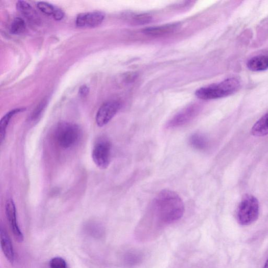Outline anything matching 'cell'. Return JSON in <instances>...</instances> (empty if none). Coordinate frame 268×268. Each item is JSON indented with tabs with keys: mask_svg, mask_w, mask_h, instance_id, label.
<instances>
[{
	"mask_svg": "<svg viewBox=\"0 0 268 268\" xmlns=\"http://www.w3.org/2000/svg\"><path fill=\"white\" fill-rule=\"evenodd\" d=\"M263 268H268V259L266 261Z\"/></svg>",
	"mask_w": 268,
	"mask_h": 268,
	"instance_id": "obj_26",
	"label": "cell"
},
{
	"mask_svg": "<svg viewBox=\"0 0 268 268\" xmlns=\"http://www.w3.org/2000/svg\"><path fill=\"white\" fill-rule=\"evenodd\" d=\"M47 102L48 100L46 99L43 100L39 104L37 105V106L32 113L31 116V120L32 121L37 120L41 116L42 113L47 105Z\"/></svg>",
	"mask_w": 268,
	"mask_h": 268,
	"instance_id": "obj_21",
	"label": "cell"
},
{
	"mask_svg": "<svg viewBox=\"0 0 268 268\" xmlns=\"http://www.w3.org/2000/svg\"><path fill=\"white\" fill-rule=\"evenodd\" d=\"M57 21H61L65 16V13L61 9L56 8L55 12L52 16Z\"/></svg>",
	"mask_w": 268,
	"mask_h": 268,
	"instance_id": "obj_24",
	"label": "cell"
},
{
	"mask_svg": "<svg viewBox=\"0 0 268 268\" xmlns=\"http://www.w3.org/2000/svg\"><path fill=\"white\" fill-rule=\"evenodd\" d=\"M89 92V88L86 85L82 86L79 90V93L81 97H85L87 96Z\"/></svg>",
	"mask_w": 268,
	"mask_h": 268,
	"instance_id": "obj_25",
	"label": "cell"
},
{
	"mask_svg": "<svg viewBox=\"0 0 268 268\" xmlns=\"http://www.w3.org/2000/svg\"><path fill=\"white\" fill-rule=\"evenodd\" d=\"M179 23H172L159 26L148 28L144 29L143 33L152 37H159L174 33L179 29Z\"/></svg>",
	"mask_w": 268,
	"mask_h": 268,
	"instance_id": "obj_11",
	"label": "cell"
},
{
	"mask_svg": "<svg viewBox=\"0 0 268 268\" xmlns=\"http://www.w3.org/2000/svg\"><path fill=\"white\" fill-rule=\"evenodd\" d=\"M240 86V83L237 78H229L220 83L201 88L196 91V95L201 100L218 99L234 94Z\"/></svg>",
	"mask_w": 268,
	"mask_h": 268,
	"instance_id": "obj_2",
	"label": "cell"
},
{
	"mask_svg": "<svg viewBox=\"0 0 268 268\" xmlns=\"http://www.w3.org/2000/svg\"><path fill=\"white\" fill-rule=\"evenodd\" d=\"M200 111L199 104H194L187 106L178 113L167 123V128H174L182 126L194 120Z\"/></svg>",
	"mask_w": 268,
	"mask_h": 268,
	"instance_id": "obj_6",
	"label": "cell"
},
{
	"mask_svg": "<svg viewBox=\"0 0 268 268\" xmlns=\"http://www.w3.org/2000/svg\"><path fill=\"white\" fill-rule=\"evenodd\" d=\"M50 268H68L65 260L60 257L52 258L49 262Z\"/></svg>",
	"mask_w": 268,
	"mask_h": 268,
	"instance_id": "obj_22",
	"label": "cell"
},
{
	"mask_svg": "<svg viewBox=\"0 0 268 268\" xmlns=\"http://www.w3.org/2000/svg\"><path fill=\"white\" fill-rule=\"evenodd\" d=\"M121 103L116 100H111L103 104L96 115V123L99 127L106 125L117 114L121 108Z\"/></svg>",
	"mask_w": 268,
	"mask_h": 268,
	"instance_id": "obj_7",
	"label": "cell"
},
{
	"mask_svg": "<svg viewBox=\"0 0 268 268\" xmlns=\"http://www.w3.org/2000/svg\"><path fill=\"white\" fill-rule=\"evenodd\" d=\"M112 145L105 139H100L94 145L92 157L95 165L102 169H106L111 159Z\"/></svg>",
	"mask_w": 268,
	"mask_h": 268,
	"instance_id": "obj_5",
	"label": "cell"
},
{
	"mask_svg": "<svg viewBox=\"0 0 268 268\" xmlns=\"http://www.w3.org/2000/svg\"><path fill=\"white\" fill-rule=\"evenodd\" d=\"M84 231L91 237L99 239L105 235V229L103 226L97 222H89L84 226Z\"/></svg>",
	"mask_w": 268,
	"mask_h": 268,
	"instance_id": "obj_13",
	"label": "cell"
},
{
	"mask_svg": "<svg viewBox=\"0 0 268 268\" xmlns=\"http://www.w3.org/2000/svg\"><path fill=\"white\" fill-rule=\"evenodd\" d=\"M131 22L136 24H145L149 23L152 20L151 16L146 14L132 16Z\"/></svg>",
	"mask_w": 268,
	"mask_h": 268,
	"instance_id": "obj_19",
	"label": "cell"
},
{
	"mask_svg": "<svg viewBox=\"0 0 268 268\" xmlns=\"http://www.w3.org/2000/svg\"><path fill=\"white\" fill-rule=\"evenodd\" d=\"M189 142L194 148L200 150L205 149L208 145L207 139L200 133H195L191 136Z\"/></svg>",
	"mask_w": 268,
	"mask_h": 268,
	"instance_id": "obj_17",
	"label": "cell"
},
{
	"mask_svg": "<svg viewBox=\"0 0 268 268\" xmlns=\"http://www.w3.org/2000/svg\"><path fill=\"white\" fill-rule=\"evenodd\" d=\"M104 17V14L101 12L83 13L76 17L75 23L79 28L96 27L103 22Z\"/></svg>",
	"mask_w": 268,
	"mask_h": 268,
	"instance_id": "obj_9",
	"label": "cell"
},
{
	"mask_svg": "<svg viewBox=\"0 0 268 268\" xmlns=\"http://www.w3.org/2000/svg\"><path fill=\"white\" fill-rule=\"evenodd\" d=\"M1 236V246L2 251L6 258L11 263H13L15 260V253L11 239L4 226L1 225L0 229Z\"/></svg>",
	"mask_w": 268,
	"mask_h": 268,
	"instance_id": "obj_10",
	"label": "cell"
},
{
	"mask_svg": "<svg viewBox=\"0 0 268 268\" xmlns=\"http://www.w3.org/2000/svg\"><path fill=\"white\" fill-rule=\"evenodd\" d=\"M37 7L41 12L48 15L53 16L56 7H54L52 5L45 3V2H40L37 5Z\"/></svg>",
	"mask_w": 268,
	"mask_h": 268,
	"instance_id": "obj_20",
	"label": "cell"
},
{
	"mask_svg": "<svg viewBox=\"0 0 268 268\" xmlns=\"http://www.w3.org/2000/svg\"><path fill=\"white\" fill-rule=\"evenodd\" d=\"M144 256L140 252L129 251L124 256V264L129 267L136 266L140 264L143 261Z\"/></svg>",
	"mask_w": 268,
	"mask_h": 268,
	"instance_id": "obj_16",
	"label": "cell"
},
{
	"mask_svg": "<svg viewBox=\"0 0 268 268\" xmlns=\"http://www.w3.org/2000/svg\"><path fill=\"white\" fill-rule=\"evenodd\" d=\"M26 29V23L20 17H16L13 20L11 26V32L13 34H20Z\"/></svg>",
	"mask_w": 268,
	"mask_h": 268,
	"instance_id": "obj_18",
	"label": "cell"
},
{
	"mask_svg": "<svg viewBox=\"0 0 268 268\" xmlns=\"http://www.w3.org/2000/svg\"><path fill=\"white\" fill-rule=\"evenodd\" d=\"M249 69L253 71H262L268 69V56L259 55L253 57L247 64Z\"/></svg>",
	"mask_w": 268,
	"mask_h": 268,
	"instance_id": "obj_12",
	"label": "cell"
},
{
	"mask_svg": "<svg viewBox=\"0 0 268 268\" xmlns=\"http://www.w3.org/2000/svg\"><path fill=\"white\" fill-rule=\"evenodd\" d=\"M25 109L23 108L15 109L7 113L2 118L1 122H0V139H1L2 143L5 140L7 128L11 119L15 114L22 112Z\"/></svg>",
	"mask_w": 268,
	"mask_h": 268,
	"instance_id": "obj_15",
	"label": "cell"
},
{
	"mask_svg": "<svg viewBox=\"0 0 268 268\" xmlns=\"http://www.w3.org/2000/svg\"><path fill=\"white\" fill-rule=\"evenodd\" d=\"M82 131L75 124L63 122L57 126L55 130L56 143L63 149H70L77 145L81 140Z\"/></svg>",
	"mask_w": 268,
	"mask_h": 268,
	"instance_id": "obj_3",
	"label": "cell"
},
{
	"mask_svg": "<svg viewBox=\"0 0 268 268\" xmlns=\"http://www.w3.org/2000/svg\"><path fill=\"white\" fill-rule=\"evenodd\" d=\"M251 132L253 136L257 137L268 135V112L255 124Z\"/></svg>",
	"mask_w": 268,
	"mask_h": 268,
	"instance_id": "obj_14",
	"label": "cell"
},
{
	"mask_svg": "<svg viewBox=\"0 0 268 268\" xmlns=\"http://www.w3.org/2000/svg\"><path fill=\"white\" fill-rule=\"evenodd\" d=\"M6 213L14 237L18 242H23L24 236L17 222L15 203L11 199H8L6 202Z\"/></svg>",
	"mask_w": 268,
	"mask_h": 268,
	"instance_id": "obj_8",
	"label": "cell"
},
{
	"mask_svg": "<svg viewBox=\"0 0 268 268\" xmlns=\"http://www.w3.org/2000/svg\"><path fill=\"white\" fill-rule=\"evenodd\" d=\"M17 9L25 15H30L32 8L30 4L26 2L19 1L16 4Z\"/></svg>",
	"mask_w": 268,
	"mask_h": 268,
	"instance_id": "obj_23",
	"label": "cell"
},
{
	"mask_svg": "<svg viewBox=\"0 0 268 268\" xmlns=\"http://www.w3.org/2000/svg\"><path fill=\"white\" fill-rule=\"evenodd\" d=\"M154 203L156 217L163 224L173 223L181 219L184 215V203L173 191L164 190L160 191Z\"/></svg>",
	"mask_w": 268,
	"mask_h": 268,
	"instance_id": "obj_1",
	"label": "cell"
},
{
	"mask_svg": "<svg viewBox=\"0 0 268 268\" xmlns=\"http://www.w3.org/2000/svg\"><path fill=\"white\" fill-rule=\"evenodd\" d=\"M259 215V205L254 196L246 195L242 199L237 210V219L243 226L250 225L257 221Z\"/></svg>",
	"mask_w": 268,
	"mask_h": 268,
	"instance_id": "obj_4",
	"label": "cell"
}]
</instances>
